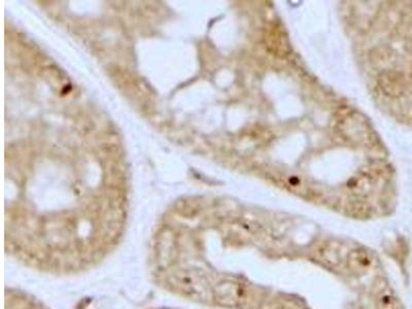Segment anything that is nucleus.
I'll use <instances>...</instances> for the list:
<instances>
[{"mask_svg": "<svg viewBox=\"0 0 412 309\" xmlns=\"http://www.w3.org/2000/svg\"><path fill=\"white\" fill-rule=\"evenodd\" d=\"M4 309H49L30 293L16 288H6Z\"/></svg>", "mask_w": 412, "mask_h": 309, "instance_id": "1", "label": "nucleus"}, {"mask_svg": "<svg viewBox=\"0 0 412 309\" xmlns=\"http://www.w3.org/2000/svg\"><path fill=\"white\" fill-rule=\"evenodd\" d=\"M389 91L392 96L406 98L412 105V59L408 60V69L404 74H392L389 76ZM412 121V112H411Z\"/></svg>", "mask_w": 412, "mask_h": 309, "instance_id": "2", "label": "nucleus"}, {"mask_svg": "<svg viewBox=\"0 0 412 309\" xmlns=\"http://www.w3.org/2000/svg\"><path fill=\"white\" fill-rule=\"evenodd\" d=\"M346 263L353 274L365 275L372 272L375 266V259L372 252L360 247L348 252Z\"/></svg>", "mask_w": 412, "mask_h": 309, "instance_id": "3", "label": "nucleus"}, {"mask_svg": "<svg viewBox=\"0 0 412 309\" xmlns=\"http://www.w3.org/2000/svg\"><path fill=\"white\" fill-rule=\"evenodd\" d=\"M317 255H319V260L323 261L325 265L333 268L339 267L344 261L346 262V256H348V254L344 255L343 252H341L339 247H333L331 245L324 247L317 252Z\"/></svg>", "mask_w": 412, "mask_h": 309, "instance_id": "4", "label": "nucleus"}, {"mask_svg": "<svg viewBox=\"0 0 412 309\" xmlns=\"http://www.w3.org/2000/svg\"><path fill=\"white\" fill-rule=\"evenodd\" d=\"M283 309H297V308H290L289 306H286V308H283Z\"/></svg>", "mask_w": 412, "mask_h": 309, "instance_id": "5", "label": "nucleus"}]
</instances>
